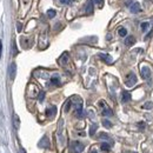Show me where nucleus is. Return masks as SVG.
I'll list each match as a JSON object with an SVG mask.
<instances>
[{"label": "nucleus", "mask_w": 153, "mask_h": 153, "mask_svg": "<svg viewBox=\"0 0 153 153\" xmlns=\"http://www.w3.org/2000/svg\"><path fill=\"white\" fill-rule=\"evenodd\" d=\"M84 149H85V146L80 141H72L70 145V151L72 153H81L84 151Z\"/></svg>", "instance_id": "f257e3e1"}, {"label": "nucleus", "mask_w": 153, "mask_h": 153, "mask_svg": "<svg viewBox=\"0 0 153 153\" xmlns=\"http://www.w3.org/2000/svg\"><path fill=\"white\" fill-rule=\"evenodd\" d=\"M135 84H137V76L134 73H130L126 78V86L127 87H133Z\"/></svg>", "instance_id": "f03ea898"}, {"label": "nucleus", "mask_w": 153, "mask_h": 153, "mask_svg": "<svg viewBox=\"0 0 153 153\" xmlns=\"http://www.w3.org/2000/svg\"><path fill=\"white\" fill-rule=\"evenodd\" d=\"M76 115L78 118H82L84 117V111H82V104H81V100L78 101L76 106Z\"/></svg>", "instance_id": "7ed1b4c3"}, {"label": "nucleus", "mask_w": 153, "mask_h": 153, "mask_svg": "<svg viewBox=\"0 0 153 153\" xmlns=\"http://www.w3.org/2000/svg\"><path fill=\"white\" fill-rule=\"evenodd\" d=\"M140 73H141V76L144 79H150V76H151V70H150V67L144 66V67H141Z\"/></svg>", "instance_id": "20e7f679"}, {"label": "nucleus", "mask_w": 153, "mask_h": 153, "mask_svg": "<svg viewBox=\"0 0 153 153\" xmlns=\"http://www.w3.org/2000/svg\"><path fill=\"white\" fill-rule=\"evenodd\" d=\"M128 7H130L131 12H133V13H138V12L141 11V7H140V4L139 2H132Z\"/></svg>", "instance_id": "39448f33"}, {"label": "nucleus", "mask_w": 153, "mask_h": 153, "mask_svg": "<svg viewBox=\"0 0 153 153\" xmlns=\"http://www.w3.org/2000/svg\"><path fill=\"white\" fill-rule=\"evenodd\" d=\"M16 73H17V65H16L14 62H12L11 66H10V78H11L12 80H14Z\"/></svg>", "instance_id": "423d86ee"}, {"label": "nucleus", "mask_w": 153, "mask_h": 153, "mask_svg": "<svg viewBox=\"0 0 153 153\" xmlns=\"http://www.w3.org/2000/svg\"><path fill=\"white\" fill-rule=\"evenodd\" d=\"M39 147H44V149H48V147H50V140H48L47 137H44V138L40 140Z\"/></svg>", "instance_id": "0eeeda50"}, {"label": "nucleus", "mask_w": 153, "mask_h": 153, "mask_svg": "<svg viewBox=\"0 0 153 153\" xmlns=\"http://www.w3.org/2000/svg\"><path fill=\"white\" fill-rule=\"evenodd\" d=\"M57 113V107L56 106H52V107H48L47 110H46V115L48 117V118H52V117H54Z\"/></svg>", "instance_id": "6e6552de"}, {"label": "nucleus", "mask_w": 153, "mask_h": 153, "mask_svg": "<svg viewBox=\"0 0 153 153\" xmlns=\"http://www.w3.org/2000/svg\"><path fill=\"white\" fill-rule=\"evenodd\" d=\"M93 0H90L88 2H87V6H86V10H85V12L87 13V14H92L93 13Z\"/></svg>", "instance_id": "1a4fd4ad"}, {"label": "nucleus", "mask_w": 153, "mask_h": 153, "mask_svg": "<svg viewBox=\"0 0 153 153\" xmlns=\"http://www.w3.org/2000/svg\"><path fill=\"white\" fill-rule=\"evenodd\" d=\"M99 57L101 58V59H102L105 62H107V64H112V61H113V59L110 57L108 54H104V53H100V54H99Z\"/></svg>", "instance_id": "9d476101"}, {"label": "nucleus", "mask_w": 153, "mask_h": 153, "mask_svg": "<svg viewBox=\"0 0 153 153\" xmlns=\"http://www.w3.org/2000/svg\"><path fill=\"white\" fill-rule=\"evenodd\" d=\"M135 44V38L132 37V36H130V37H127V38L125 39V45H127V46H132Z\"/></svg>", "instance_id": "9b49d317"}, {"label": "nucleus", "mask_w": 153, "mask_h": 153, "mask_svg": "<svg viewBox=\"0 0 153 153\" xmlns=\"http://www.w3.org/2000/svg\"><path fill=\"white\" fill-rule=\"evenodd\" d=\"M102 115H105V117H111V115L113 114V112H112V110L110 108V107H106L105 105H104V110H102Z\"/></svg>", "instance_id": "f8f14e48"}, {"label": "nucleus", "mask_w": 153, "mask_h": 153, "mask_svg": "<svg viewBox=\"0 0 153 153\" xmlns=\"http://www.w3.org/2000/svg\"><path fill=\"white\" fill-rule=\"evenodd\" d=\"M123 102H127V101H130L131 100V94L127 92V91H124L123 92Z\"/></svg>", "instance_id": "ddd939ff"}, {"label": "nucleus", "mask_w": 153, "mask_h": 153, "mask_svg": "<svg viewBox=\"0 0 153 153\" xmlns=\"http://www.w3.org/2000/svg\"><path fill=\"white\" fill-rule=\"evenodd\" d=\"M51 84L52 85H56V86H59L60 85V79L58 76H53L51 78Z\"/></svg>", "instance_id": "4468645a"}, {"label": "nucleus", "mask_w": 153, "mask_h": 153, "mask_svg": "<svg viewBox=\"0 0 153 153\" xmlns=\"http://www.w3.org/2000/svg\"><path fill=\"white\" fill-rule=\"evenodd\" d=\"M13 124H14V127L18 130L20 126V120H19V117H18L17 114L13 115Z\"/></svg>", "instance_id": "2eb2a0df"}, {"label": "nucleus", "mask_w": 153, "mask_h": 153, "mask_svg": "<svg viewBox=\"0 0 153 153\" xmlns=\"http://www.w3.org/2000/svg\"><path fill=\"white\" fill-rule=\"evenodd\" d=\"M67 60H68V54L67 53H64L61 58H60V64L61 65H66L67 64Z\"/></svg>", "instance_id": "dca6fc26"}, {"label": "nucleus", "mask_w": 153, "mask_h": 153, "mask_svg": "<svg viewBox=\"0 0 153 153\" xmlns=\"http://www.w3.org/2000/svg\"><path fill=\"white\" fill-rule=\"evenodd\" d=\"M118 33H119V36H120V37H126V36H127V30H126V28H124V27H121V28H119Z\"/></svg>", "instance_id": "f3484780"}, {"label": "nucleus", "mask_w": 153, "mask_h": 153, "mask_svg": "<svg viewBox=\"0 0 153 153\" xmlns=\"http://www.w3.org/2000/svg\"><path fill=\"white\" fill-rule=\"evenodd\" d=\"M100 149L102 150V151H110V149H111V146L107 144V143H102L101 145H100Z\"/></svg>", "instance_id": "a211bd4d"}, {"label": "nucleus", "mask_w": 153, "mask_h": 153, "mask_svg": "<svg viewBox=\"0 0 153 153\" xmlns=\"http://www.w3.org/2000/svg\"><path fill=\"white\" fill-rule=\"evenodd\" d=\"M102 125H104L106 128H110V127H112V123H111V121H108L107 119H104V120H102Z\"/></svg>", "instance_id": "6ab92c4d"}, {"label": "nucleus", "mask_w": 153, "mask_h": 153, "mask_svg": "<svg viewBox=\"0 0 153 153\" xmlns=\"http://www.w3.org/2000/svg\"><path fill=\"white\" fill-rule=\"evenodd\" d=\"M56 14H57V12H56L54 10H48V11H47V16H48V18H54Z\"/></svg>", "instance_id": "aec40b11"}, {"label": "nucleus", "mask_w": 153, "mask_h": 153, "mask_svg": "<svg viewBox=\"0 0 153 153\" xmlns=\"http://www.w3.org/2000/svg\"><path fill=\"white\" fill-rule=\"evenodd\" d=\"M97 128H98V126H97L96 124H94V125H92V126H91V128H90V135H94Z\"/></svg>", "instance_id": "412c9836"}, {"label": "nucleus", "mask_w": 153, "mask_h": 153, "mask_svg": "<svg viewBox=\"0 0 153 153\" xmlns=\"http://www.w3.org/2000/svg\"><path fill=\"white\" fill-rule=\"evenodd\" d=\"M149 27H150V24H149V22H143V24H141V30H143L144 32H145Z\"/></svg>", "instance_id": "4be33fe9"}, {"label": "nucleus", "mask_w": 153, "mask_h": 153, "mask_svg": "<svg viewBox=\"0 0 153 153\" xmlns=\"http://www.w3.org/2000/svg\"><path fill=\"white\" fill-rule=\"evenodd\" d=\"M71 105H72V102H71V100H68V101H67V104H66V106H65V112H68V110H70Z\"/></svg>", "instance_id": "5701e85b"}, {"label": "nucleus", "mask_w": 153, "mask_h": 153, "mask_svg": "<svg viewBox=\"0 0 153 153\" xmlns=\"http://www.w3.org/2000/svg\"><path fill=\"white\" fill-rule=\"evenodd\" d=\"M99 137H100V138H104V139H110V137H108L106 133H100L99 134Z\"/></svg>", "instance_id": "b1692460"}, {"label": "nucleus", "mask_w": 153, "mask_h": 153, "mask_svg": "<svg viewBox=\"0 0 153 153\" xmlns=\"http://www.w3.org/2000/svg\"><path fill=\"white\" fill-rule=\"evenodd\" d=\"M44 98H45V93H44V92H40V94H39V100H40V101H42V100H44Z\"/></svg>", "instance_id": "393cba45"}, {"label": "nucleus", "mask_w": 153, "mask_h": 153, "mask_svg": "<svg viewBox=\"0 0 153 153\" xmlns=\"http://www.w3.org/2000/svg\"><path fill=\"white\" fill-rule=\"evenodd\" d=\"M151 107H152V104H150V102H147V104L144 105V108H147V110H149V108H151Z\"/></svg>", "instance_id": "a878e982"}, {"label": "nucleus", "mask_w": 153, "mask_h": 153, "mask_svg": "<svg viewBox=\"0 0 153 153\" xmlns=\"http://www.w3.org/2000/svg\"><path fill=\"white\" fill-rule=\"evenodd\" d=\"M93 2H97L98 5H100V6H101V5H102V2H104V0H93Z\"/></svg>", "instance_id": "bb28decb"}, {"label": "nucleus", "mask_w": 153, "mask_h": 153, "mask_svg": "<svg viewBox=\"0 0 153 153\" xmlns=\"http://www.w3.org/2000/svg\"><path fill=\"white\" fill-rule=\"evenodd\" d=\"M138 125H139V127H140V128H145V124H144V123H139Z\"/></svg>", "instance_id": "cd10ccee"}, {"label": "nucleus", "mask_w": 153, "mask_h": 153, "mask_svg": "<svg viewBox=\"0 0 153 153\" xmlns=\"http://www.w3.org/2000/svg\"><path fill=\"white\" fill-rule=\"evenodd\" d=\"M60 2H61V4H68L70 0H60Z\"/></svg>", "instance_id": "c85d7f7f"}, {"label": "nucleus", "mask_w": 153, "mask_h": 153, "mask_svg": "<svg viewBox=\"0 0 153 153\" xmlns=\"http://www.w3.org/2000/svg\"><path fill=\"white\" fill-rule=\"evenodd\" d=\"M90 153H98L97 152V150H94V149H92V150H91V152Z\"/></svg>", "instance_id": "c756f323"}, {"label": "nucleus", "mask_w": 153, "mask_h": 153, "mask_svg": "<svg viewBox=\"0 0 153 153\" xmlns=\"http://www.w3.org/2000/svg\"><path fill=\"white\" fill-rule=\"evenodd\" d=\"M1 46H2V45H1V41H0V57H1V48H2Z\"/></svg>", "instance_id": "7c9ffc66"}, {"label": "nucleus", "mask_w": 153, "mask_h": 153, "mask_svg": "<svg viewBox=\"0 0 153 153\" xmlns=\"http://www.w3.org/2000/svg\"><path fill=\"white\" fill-rule=\"evenodd\" d=\"M128 153H135V152H128Z\"/></svg>", "instance_id": "2f4dec72"}]
</instances>
